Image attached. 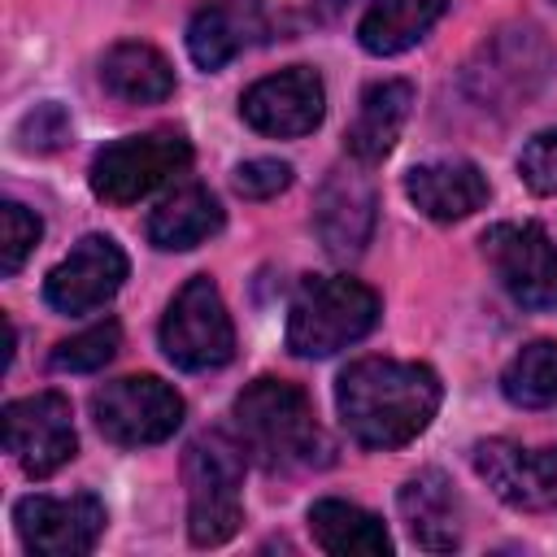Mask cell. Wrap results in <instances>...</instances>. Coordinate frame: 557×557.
<instances>
[{
    "label": "cell",
    "instance_id": "603a6c76",
    "mask_svg": "<svg viewBox=\"0 0 557 557\" xmlns=\"http://www.w3.org/2000/svg\"><path fill=\"white\" fill-rule=\"evenodd\" d=\"M448 0H370V9L357 22V44L370 57H396L413 48L440 17Z\"/></svg>",
    "mask_w": 557,
    "mask_h": 557
},
{
    "label": "cell",
    "instance_id": "9c48e42d",
    "mask_svg": "<svg viewBox=\"0 0 557 557\" xmlns=\"http://www.w3.org/2000/svg\"><path fill=\"white\" fill-rule=\"evenodd\" d=\"M0 435H4V453H13V461L30 479L57 474L78 453L74 409L61 392H35L22 400H9L0 413Z\"/></svg>",
    "mask_w": 557,
    "mask_h": 557
},
{
    "label": "cell",
    "instance_id": "7402d4cb",
    "mask_svg": "<svg viewBox=\"0 0 557 557\" xmlns=\"http://www.w3.org/2000/svg\"><path fill=\"white\" fill-rule=\"evenodd\" d=\"M309 531L318 548L335 557H387L392 553L387 527L370 509L348 505L339 496H322L309 505Z\"/></svg>",
    "mask_w": 557,
    "mask_h": 557
},
{
    "label": "cell",
    "instance_id": "5b68a950",
    "mask_svg": "<svg viewBox=\"0 0 557 557\" xmlns=\"http://www.w3.org/2000/svg\"><path fill=\"white\" fill-rule=\"evenodd\" d=\"M187 165L191 144L183 131H144L104 144L87 165V183L104 205H135L178 178Z\"/></svg>",
    "mask_w": 557,
    "mask_h": 557
},
{
    "label": "cell",
    "instance_id": "44dd1931",
    "mask_svg": "<svg viewBox=\"0 0 557 557\" xmlns=\"http://www.w3.org/2000/svg\"><path fill=\"white\" fill-rule=\"evenodd\" d=\"M100 83L109 96L126 100V104H161L174 96V65L139 39L113 44L100 61Z\"/></svg>",
    "mask_w": 557,
    "mask_h": 557
},
{
    "label": "cell",
    "instance_id": "ac0fdd59",
    "mask_svg": "<svg viewBox=\"0 0 557 557\" xmlns=\"http://www.w3.org/2000/svg\"><path fill=\"white\" fill-rule=\"evenodd\" d=\"M409 109H413V83H405V78L370 83V87L361 91L357 117H352V126H348V135H344L348 157H352L357 165L383 161V157L396 148V139H400V131H405V122H409Z\"/></svg>",
    "mask_w": 557,
    "mask_h": 557
},
{
    "label": "cell",
    "instance_id": "52a82bcc",
    "mask_svg": "<svg viewBox=\"0 0 557 557\" xmlns=\"http://www.w3.org/2000/svg\"><path fill=\"white\" fill-rule=\"evenodd\" d=\"M96 431L117 448H148L183 426V396L157 374H126L91 392Z\"/></svg>",
    "mask_w": 557,
    "mask_h": 557
},
{
    "label": "cell",
    "instance_id": "5bb4252c",
    "mask_svg": "<svg viewBox=\"0 0 557 557\" xmlns=\"http://www.w3.org/2000/svg\"><path fill=\"white\" fill-rule=\"evenodd\" d=\"M374 218H379V196L374 183L361 170H331L326 183L318 187L313 200V226L322 248L335 261H352L366 252L370 235H374Z\"/></svg>",
    "mask_w": 557,
    "mask_h": 557
},
{
    "label": "cell",
    "instance_id": "ffe728a7",
    "mask_svg": "<svg viewBox=\"0 0 557 557\" xmlns=\"http://www.w3.org/2000/svg\"><path fill=\"white\" fill-rule=\"evenodd\" d=\"M222 222H226V213H222L218 196L205 183H187L148 213V244L161 252H187V248L205 244L209 235H218Z\"/></svg>",
    "mask_w": 557,
    "mask_h": 557
},
{
    "label": "cell",
    "instance_id": "83f0119b",
    "mask_svg": "<svg viewBox=\"0 0 557 557\" xmlns=\"http://www.w3.org/2000/svg\"><path fill=\"white\" fill-rule=\"evenodd\" d=\"M231 187H235L244 200H270V196H278V191L292 187V165L278 161V157H252V161L235 165Z\"/></svg>",
    "mask_w": 557,
    "mask_h": 557
},
{
    "label": "cell",
    "instance_id": "d4e9b609",
    "mask_svg": "<svg viewBox=\"0 0 557 557\" xmlns=\"http://www.w3.org/2000/svg\"><path fill=\"white\" fill-rule=\"evenodd\" d=\"M117 348H122V326L113 318H104V322H96L70 339H61L48 361L61 374H91V370H104L117 357Z\"/></svg>",
    "mask_w": 557,
    "mask_h": 557
},
{
    "label": "cell",
    "instance_id": "f1b7e54d",
    "mask_svg": "<svg viewBox=\"0 0 557 557\" xmlns=\"http://www.w3.org/2000/svg\"><path fill=\"white\" fill-rule=\"evenodd\" d=\"M17 139H22V148H35V152H52V148H61V144L70 139V117H65V109L52 104V100L35 104V109L22 117Z\"/></svg>",
    "mask_w": 557,
    "mask_h": 557
},
{
    "label": "cell",
    "instance_id": "3957f363",
    "mask_svg": "<svg viewBox=\"0 0 557 557\" xmlns=\"http://www.w3.org/2000/svg\"><path fill=\"white\" fill-rule=\"evenodd\" d=\"M244 466L248 453L235 431H205L183 453L187 535L196 548L226 544L244 522Z\"/></svg>",
    "mask_w": 557,
    "mask_h": 557
},
{
    "label": "cell",
    "instance_id": "2e32d148",
    "mask_svg": "<svg viewBox=\"0 0 557 557\" xmlns=\"http://www.w3.org/2000/svg\"><path fill=\"white\" fill-rule=\"evenodd\" d=\"M265 0H205L187 22V52L200 70H222L244 48L265 39Z\"/></svg>",
    "mask_w": 557,
    "mask_h": 557
},
{
    "label": "cell",
    "instance_id": "9a60e30c",
    "mask_svg": "<svg viewBox=\"0 0 557 557\" xmlns=\"http://www.w3.org/2000/svg\"><path fill=\"white\" fill-rule=\"evenodd\" d=\"M548 52L540 30L522 26V30H500V39H492L474 65H466V91L479 104L492 100H527L535 91V83L544 78Z\"/></svg>",
    "mask_w": 557,
    "mask_h": 557
},
{
    "label": "cell",
    "instance_id": "7a4b0ae2",
    "mask_svg": "<svg viewBox=\"0 0 557 557\" xmlns=\"http://www.w3.org/2000/svg\"><path fill=\"white\" fill-rule=\"evenodd\" d=\"M231 431L261 470H309L331 461L309 396L287 379H252L231 405Z\"/></svg>",
    "mask_w": 557,
    "mask_h": 557
},
{
    "label": "cell",
    "instance_id": "e0dca14e",
    "mask_svg": "<svg viewBox=\"0 0 557 557\" xmlns=\"http://www.w3.org/2000/svg\"><path fill=\"white\" fill-rule=\"evenodd\" d=\"M405 196L431 222H461V218H470L487 205L492 187H487V174L474 161L435 157V161H422L405 174Z\"/></svg>",
    "mask_w": 557,
    "mask_h": 557
},
{
    "label": "cell",
    "instance_id": "277c9868",
    "mask_svg": "<svg viewBox=\"0 0 557 557\" xmlns=\"http://www.w3.org/2000/svg\"><path fill=\"white\" fill-rule=\"evenodd\" d=\"M379 322V292L348 274H313L287 305V352L331 357L366 339Z\"/></svg>",
    "mask_w": 557,
    "mask_h": 557
},
{
    "label": "cell",
    "instance_id": "cb8c5ba5",
    "mask_svg": "<svg viewBox=\"0 0 557 557\" xmlns=\"http://www.w3.org/2000/svg\"><path fill=\"white\" fill-rule=\"evenodd\" d=\"M500 392L518 409H548L557 405V344L531 339L522 344L509 366L500 370Z\"/></svg>",
    "mask_w": 557,
    "mask_h": 557
},
{
    "label": "cell",
    "instance_id": "d6986e66",
    "mask_svg": "<svg viewBox=\"0 0 557 557\" xmlns=\"http://www.w3.org/2000/svg\"><path fill=\"white\" fill-rule=\"evenodd\" d=\"M396 505L418 548L453 553L461 544V505L453 483L440 470H418L413 479H405V487L396 492Z\"/></svg>",
    "mask_w": 557,
    "mask_h": 557
},
{
    "label": "cell",
    "instance_id": "ba28073f",
    "mask_svg": "<svg viewBox=\"0 0 557 557\" xmlns=\"http://www.w3.org/2000/svg\"><path fill=\"white\" fill-rule=\"evenodd\" d=\"M483 257L522 309L557 313V239L540 222H500L483 231Z\"/></svg>",
    "mask_w": 557,
    "mask_h": 557
},
{
    "label": "cell",
    "instance_id": "30bf717a",
    "mask_svg": "<svg viewBox=\"0 0 557 557\" xmlns=\"http://www.w3.org/2000/svg\"><path fill=\"white\" fill-rule=\"evenodd\" d=\"M104 505L91 492L74 496H22L13 505V527L26 553L39 557H83L104 535Z\"/></svg>",
    "mask_w": 557,
    "mask_h": 557
},
{
    "label": "cell",
    "instance_id": "f546056e",
    "mask_svg": "<svg viewBox=\"0 0 557 557\" xmlns=\"http://www.w3.org/2000/svg\"><path fill=\"white\" fill-rule=\"evenodd\" d=\"M344 4H348V0H313V9H318L322 17H335V13L344 9Z\"/></svg>",
    "mask_w": 557,
    "mask_h": 557
},
{
    "label": "cell",
    "instance_id": "484cf974",
    "mask_svg": "<svg viewBox=\"0 0 557 557\" xmlns=\"http://www.w3.org/2000/svg\"><path fill=\"white\" fill-rule=\"evenodd\" d=\"M39 235H44L39 213H30L17 200H4L0 205V274H17L22 261L35 252Z\"/></svg>",
    "mask_w": 557,
    "mask_h": 557
},
{
    "label": "cell",
    "instance_id": "7c38bea8",
    "mask_svg": "<svg viewBox=\"0 0 557 557\" xmlns=\"http://www.w3.org/2000/svg\"><path fill=\"white\" fill-rule=\"evenodd\" d=\"M126 252L113 235H83L44 278V300L57 313H91L117 296L126 283Z\"/></svg>",
    "mask_w": 557,
    "mask_h": 557
},
{
    "label": "cell",
    "instance_id": "4316f807",
    "mask_svg": "<svg viewBox=\"0 0 557 557\" xmlns=\"http://www.w3.org/2000/svg\"><path fill=\"white\" fill-rule=\"evenodd\" d=\"M518 174L535 196H557V126L535 131L518 152Z\"/></svg>",
    "mask_w": 557,
    "mask_h": 557
},
{
    "label": "cell",
    "instance_id": "6da1fadb",
    "mask_svg": "<svg viewBox=\"0 0 557 557\" xmlns=\"http://www.w3.org/2000/svg\"><path fill=\"white\" fill-rule=\"evenodd\" d=\"M444 383L422 361L361 357L335 379V409L361 448H400L418 440L440 413Z\"/></svg>",
    "mask_w": 557,
    "mask_h": 557
},
{
    "label": "cell",
    "instance_id": "8992f818",
    "mask_svg": "<svg viewBox=\"0 0 557 557\" xmlns=\"http://www.w3.org/2000/svg\"><path fill=\"white\" fill-rule=\"evenodd\" d=\"M157 339H161L165 361L178 370H191V374L218 370L235 357V322H231L222 292L209 274H191L174 292Z\"/></svg>",
    "mask_w": 557,
    "mask_h": 557
},
{
    "label": "cell",
    "instance_id": "4fadbf2b",
    "mask_svg": "<svg viewBox=\"0 0 557 557\" xmlns=\"http://www.w3.org/2000/svg\"><path fill=\"white\" fill-rule=\"evenodd\" d=\"M470 461H474V474L509 509H522V513L557 509V444L522 448L513 440H479Z\"/></svg>",
    "mask_w": 557,
    "mask_h": 557
},
{
    "label": "cell",
    "instance_id": "8fae6325",
    "mask_svg": "<svg viewBox=\"0 0 557 557\" xmlns=\"http://www.w3.org/2000/svg\"><path fill=\"white\" fill-rule=\"evenodd\" d=\"M239 117L270 139H300L322 126L326 117V87L322 74L309 65H287L278 74L257 78L239 96Z\"/></svg>",
    "mask_w": 557,
    "mask_h": 557
}]
</instances>
